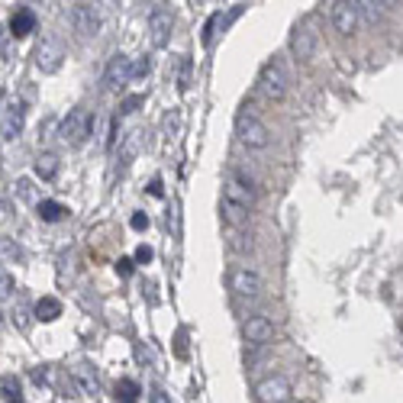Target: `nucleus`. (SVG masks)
Returning a JSON list of instances; mask_svg holds the SVG:
<instances>
[{
    "label": "nucleus",
    "instance_id": "obj_1",
    "mask_svg": "<svg viewBox=\"0 0 403 403\" xmlns=\"http://www.w3.org/2000/svg\"><path fill=\"white\" fill-rule=\"evenodd\" d=\"M252 207H255V188H252L245 174L232 171V178L226 181V190H222V213L232 226H242V222H249Z\"/></svg>",
    "mask_w": 403,
    "mask_h": 403
},
{
    "label": "nucleus",
    "instance_id": "obj_2",
    "mask_svg": "<svg viewBox=\"0 0 403 403\" xmlns=\"http://www.w3.org/2000/svg\"><path fill=\"white\" fill-rule=\"evenodd\" d=\"M236 139H239V146L249 149V152H262V149L272 146V132H268V126H264L255 113H249V107H245V110L236 113Z\"/></svg>",
    "mask_w": 403,
    "mask_h": 403
},
{
    "label": "nucleus",
    "instance_id": "obj_3",
    "mask_svg": "<svg viewBox=\"0 0 403 403\" xmlns=\"http://www.w3.org/2000/svg\"><path fill=\"white\" fill-rule=\"evenodd\" d=\"M258 91L268 100H284L287 91H291V75H287V65L281 58H272L264 62L262 71H258Z\"/></svg>",
    "mask_w": 403,
    "mask_h": 403
},
{
    "label": "nucleus",
    "instance_id": "obj_4",
    "mask_svg": "<svg viewBox=\"0 0 403 403\" xmlns=\"http://www.w3.org/2000/svg\"><path fill=\"white\" fill-rule=\"evenodd\" d=\"M91 113L84 110V107H75V110H68V117L62 119V129H58V136H62V142H68V146H84L87 142V136H91Z\"/></svg>",
    "mask_w": 403,
    "mask_h": 403
},
{
    "label": "nucleus",
    "instance_id": "obj_5",
    "mask_svg": "<svg viewBox=\"0 0 403 403\" xmlns=\"http://www.w3.org/2000/svg\"><path fill=\"white\" fill-rule=\"evenodd\" d=\"M23 123H26V104L16 97H4V104H0V136H4V142H14L23 132Z\"/></svg>",
    "mask_w": 403,
    "mask_h": 403
},
{
    "label": "nucleus",
    "instance_id": "obj_6",
    "mask_svg": "<svg viewBox=\"0 0 403 403\" xmlns=\"http://www.w3.org/2000/svg\"><path fill=\"white\" fill-rule=\"evenodd\" d=\"M230 287L232 294H236L239 300H258L264 291V281L262 274L255 272V268H249V264H242V268H236V272L230 274Z\"/></svg>",
    "mask_w": 403,
    "mask_h": 403
},
{
    "label": "nucleus",
    "instance_id": "obj_7",
    "mask_svg": "<svg viewBox=\"0 0 403 403\" xmlns=\"http://www.w3.org/2000/svg\"><path fill=\"white\" fill-rule=\"evenodd\" d=\"M68 20H71V26H75V33L81 36V39H91V36H97V29H100V7L97 4H71Z\"/></svg>",
    "mask_w": 403,
    "mask_h": 403
},
{
    "label": "nucleus",
    "instance_id": "obj_8",
    "mask_svg": "<svg viewBox=\"0 0 403 403\" xmlns=\"http://www.w3.org/2000/svg\"><path fill=\"white\" fill-rule=\"evenodd\" d=\"M132 71H136V62L129 55H123V52H117L104 68V84L110 91H119V87H126L132 81Z\"/></svg>",
    "mask_w": 403,
    "mask_h": 403
},
{
    "label": "nucleus",
    "instance_id": "obj_9",
    "mask_svg": "<svg viewBox=\"0 0 403 403\" xmlns=\"http://www.w3.org/2000/svg\"><path fill=\"white\" fill-rule=\"evenodd\" d=\"M291 55L297 58V62H313V55H316V49H320V42H316V33H313L310 26H297L291 33Z\"/></svg>",
    "mask_w": 403,
    "mask_h": 403
},
{
    "label": "nucleus",
    "instance_id": "obj_10",
    "mask_svg": "<svg viewBox=\"0 0 403 403\" xmlns=\"http://www.w3.org/2000/svg\"><path fill=\"white\" fill-rule=\"evenodd\" d=\"M358 20H362L358 4H352V0H335L333 4V26L339 36H352L358 29Z\"/></svg>",
    "mask_w": 403,
    "mask_h": 403
},
{
    "label": "nucleus",
    "instance_id": "obj_11",
    "mask_svg": "<svg viewBox=\"0 0 403 403\" xmlns=\"http://www.w3.org/2000/svg\"><path fill=\"white\" fill-rule=\"evenodd\" d=\"M62 58H65L62 42H55V39H42V45L36 49V68H39L42 75H55V71L62 68Z\"/></svg>",
    "mask_w": 403,
    "mask_h": 403
},
{
    "label": "nucleus",
    "instance_id": "obj_12",
    "mask_svg": "<svg viewBox=\"0 0 403 403\" xmlns=\"http://www.w3.org/2000/svg\"><path fill=\"white\" fill-rule=\"evenodd\" d=\"M255 397L262 403H287V400H291V381L281 377V375L264 377V381L255 387Z\"/></svg>",
    "mask_w": 403,
    "mask_h": 403
},
{
    "label": "nucleus",
    "instance_id": "obj_13",
    "mask_svg": "<svg viewBox=\"0 0 403 403\" xmlns=\"http://www.w3.org/2000/svg\"><path fill=\"white\" fill-rule=\"evenodd\" d=\"M171 10H165L158 4V7L152 10V16H149V39H152V45L155 49H161L168 42V36H171Z\"/></svg>",
    "mask_w": 403,
    "mask_h": 403
},
{
    "label": "nucleus",
    "instance_id": "obj_14",
    "mask_svg": "<svg viewBox=\"0 0 403 403\" xmlns=\"http://www.w3.org/2000/svg\"><path fill=\"white\" fill-rule=\"evenodd\" d=\"M242 333L252 345H268V342L274 339V323L268 320V316H249V320L242 323Z\"/></svg>",
    "mask_w": 403,
    "mask_h": 403
},
{
    "label": "nucleus",
    "instance_id": "obj_15",
    "mask_svg": "<svg viewBox=\"0 0 403 403\" xmlns=\"http://www.w3.org/2000/svg\"><path fill=\"white\" fill-rule=\"evenodd\" d=\"M33 29H36V14L26 7H20L14 14V20H10V36H14V39H26Z\"/></svg>",
    "mask_w": 403,
    "mask_h": 403
},
{
    "label": "nucleus",
    "instance_id": "obj_16",
    "mask_svg": "<svg viewBox=\"0 0 403 403\" xmlns=\"http://www.w3.org/2000/svg\"><path fill=\"white\" fill-rule=\"evenodd\" d=\"M142 146V132L139 129H132L123 136V142H119V165H129L132 158H136V152H139Z\"/></svg>",
    "mask_w": 403,
    "mask_h": 403
},
{
    "label": "nucleus",
    "instance_id": "obj_17",
    "mask_svg": "<svg viewBox=\"0 0 403 403\" xmlns=\"http://www.w3.org/2000/svg\"><path fill=\"white\" fill-rule=\"evenodd\" d=\"M58 316H62V303H58L55 297H42L39 303H36V320L52 323V320H58Z\"/></svg>",
    "mask_w": 403,
    "mask_h": 403
},
{
    "label": "nucleus",
    "instance_id": "obj_18",
    "mask_svg": "<svg viewBox=\"0 0 403 403\" xmlns=\"http://www.w3.org/2000/svg\"><path fill=\"white\" fill-rule=\"evenodd\" d=\"M36 174H39L42 181H52V178L58 174V155L42 152L39 158H36Z\"/></svg>",
    "mask_w": 403,
    "mask_h": 403
},
{
    "label": "nucleus",
    "instance_id": "obj_19",
    "mask_svg": "<svg viewBox=\"0 0 403 403\" xmlns=\"http://www.w3.org/2000/svg\"><path fill=\"white\" fill-rule=\"evenodd\" d=\"M65 213H68V210H65L62 203H55V200H42L39 203V220L42 222H58V220H65Z\"/></svg>",
    "mask_w": 403,
    "mask_h": 403
},
{
    "label": "nucleus",
    "instance_id": "obj_20",
    "mask_svg": "<svg viewBox=\"0 0 403 403\" xmlns=\"http://www.w3.org/2000/svg\"><path fill=\"white\" fill-rule=\"evenodd\" d=\"M16 284H14V274L7 272V268H0V303H7L10 297H14Z\"/></svg>",
    "mask_w": 403,
    "mask_h": 403
},
{
    "label": "nucleus",
    "instance_id": "obj_21",
    "mask_svg": "<svg viewBox=\"0 0 403 403\" xmlns=\"http://www.w3.org/2000/svg\"><path fill=\"white\" fill-rule=\"evenodd\" d=\"M358 14H362L365 20H371V23H375L377 16L384 14V4H375V0H365V4H358Z\"/></svg>",
    "mask_w": 403,
    "mask_h": 403
},
{
    "label": "nucleus",
    "instance_id": "obj_22",
    "mask_svg": "<svg viewBox=\"0 0 403 403\" xmlns=\"http://www.w3.org/2000/svg\"><path fill=\"white\" fill-rule=\"evenodd\" d=\"M16 194H20V200H36L33 181H29V178H20V181H16Z\"/></svg>",
    "mask_w": 403,
    "mask_h": 403
},
{
    "label": "nucleus",
    "instance_id": "obj_23",
    "mask_svg": "<svg viewBox=\"0 0 403 403\" xmlns=\"http://www.w3.org/2000/svg\"><path fill=\"white\" fill-rule=\"evenodd\" d=\"M149 71H152V55H142L139 62H136V71H132V81H136V77H146Z\"/></svg>",
    "mask_w": 403,
    "mask_h": 403
},
{
    "label": "nucleus",
    "instance_id": "obj_24",
    "mask_svg": "<svg viewBox=\"0 0 403 403\" xmlns=\"http://www.w3.org/2000/svg\"><path fill=\"white\" fill-rule=\"evenodd\" d=\"M77 377L84 381V390H87V394H94V390H97V381L87 375V365H81V368H77Z\"/></svg>",
    "mask_w": 403,
    "mask_h": 403
},
{
    "label": "nucleus",
    "instance_id": "obj_25",
    "mask_svg": "<svg viewBox=\"0 0 403 403\" xmlns=\"http://www.w3.org/2000/svg\"><path fill=\"white\" fill-rule=\"evenodd\" d=\"M7 55H10V33L0 26V58H7Z\"/></svg>",
    "mask_w": 403,
    "mask_h": 403
},
{
    "label": "nucleus",
    "instance_id": "obj_26",
    "mask_svg": "<svg viewBox=\"0 0 403 403\" xmlns=\"http://www.w3.org/2000/svg\"><path fill=\"white\" fill-rule=\"evenodd\" d=\"M149 403H171L168 400V394L161 387H152V394H149Z\"/></svg>",
    "mask_w": 403,
    "mask_h": 403
},
{
    "label": "nucleus",
    "instance_id": "obj_27",
    "mask_svg": "<svg viewBox=\"0 0 403 403\" xmlns=\"http://www.w3.org/2000/svg\"><path fill=\"white\" fill-rule=\"evenodd\" d=\"M146 226H149V216H146V213H136V216H132V230H146Z\"/></svg>",
    "mask_w": 403,
    "mask_h": 403
},
{
    "label": "nucleus",
    "instance_id": "obj_28",
    "mask_svg": "<svg viewBox=\"0 0 403 403\" xmlns=\"http://www.w3.org/2000/svg\"><path fill=\"white\" fill-rule=\"evenodd\" d=\"M149 258H152V249H149V245H139V249H136V262H149Z\"/></svg>",
    "mask_w": 403,
    "mask_h": 403
},
{
    "label": "nucleus",
    "instance_id": "obj_29",
    "mask_svg": "<svg viewBox=\"0 0 403 403\" xmlns=\"http://www.w3.org/2000/svg\"><path fill=\"white\" fill-rule=\"evenodd\" d=\"M117 272H119V274H129V272H132V262H129V258H123V262L117 264Z\"/></svg>",
    "mask_w": 403,
    "mask_h": 403
},
{
    "label": "nucleus",
    "instance_id": "obj_30",
    "mask_svg": "<svg viewBox=\"0 0 403 403\" xmlns=\"http://www.w3.org/2000/svg\"><path fill=\"white\" fill-rule=\"evenodd\" d=\"M149 190H152L155 197H161V181H152V188H149Z\"/></svg>",
    "mask_w": 403,
    "mask_h": 403
},
{
    "label": "nucleus",
    "instance_id": "obj_31",
    "mask_svg": "<svg viewBox=\"0 0 403 403\" xmlns=\"http://www.w3.org/2000/svg\"><path fill=\"white\" fill-rule=\"evenodd\" d=\"M287 403H297V400H287Z\"/></svg>",
    "mask_w": 403,
    "mask_h": 403
}]
</instances>
